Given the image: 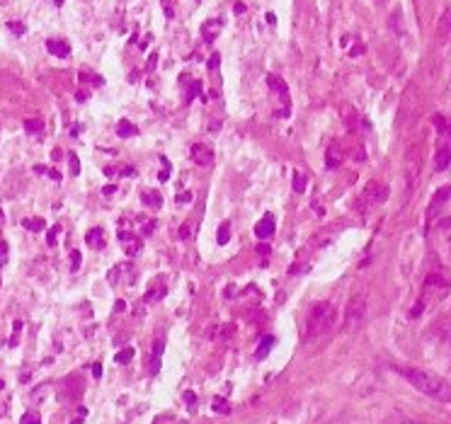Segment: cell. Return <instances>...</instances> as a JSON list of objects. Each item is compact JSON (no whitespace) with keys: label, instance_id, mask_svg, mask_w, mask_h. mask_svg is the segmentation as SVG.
<instances>
[{"label":"cell","instance_id":"cell-18","mask_svg":"<svg viewBox=\"0 0 451 424\" xmlns=\"http://www.w3.org/2000/svg\"><path fill=\"white\" fill-rule=\"evenodd\" d=\"M306 185H308V177L296 170V172H294V180H291V187H294V192H298V194H301V192H306Z\"/></svg>","mask_w":451,"mask_h":424},{"label":"cell","instance_id":"cell-48","mask_svg":"<svg viewBox=\"0 0 451 424\" xmlns=\"http://www.w3.org/2000/svg\"><path fill=\"white\" fill-rule=\"evenodd\" d=\"M267 22H269V24H274V22H276V17H274V12H267Z\"/></svg>","mask_w":451,"mask_h":424},{"label":"cell","instance_id":"cell-27","mask_svg":"<svg viewBox=\"0 0 451 424\" xmlns=\"http://www.w3.org/2000/svg\"><path fill=\"white\" fill-rule=\"evenodd\" d=\"M80 260H83V255H80L78 250L71 252V269H73V272H78V269H80Z\"/></svg>","mask_w":451,"mask_h":424},{"label":"cell","instance_id":"cell-2","mask_svg":"<svg viewBox=\"0 0 451 424\" xmlns=\"http://www.w3.org/2000/svg\"><path fill=\"white\" fill-rule=\"evenodd\" d=\"M335 320H337V310L332 308V303L328 301H320L308 310V320H306V339H316L323 337L325 332H330L335 327Z\"/></svg>","mask_w":451,"mask_h":424},{"label":"cell","instance_id":"cell-38","mask_svg":"<svg viewBox=\"0 0 451 424\" xmlns=\"http://www.w3.org/2000/svg\"><path fill=\"white\" fill-rule=\"evenodd\" d=\"M119 240H121V242H131L133 235L129 233V230H121V233H119Z\"/></svg>","mask_w":451,"mask_h":424},{"label":"cell","instance_id":"cell-7","mask_svg":"<svg viewBox=\"0 0 451 424\" xmlns=\"http://www.w3.org/2000/svg\"><path fill=\"white\" fill-rule=\"evenodd\" d=\"M219 32H221V22L219 20H209V22L201 24V37H204V42L206 44L214 42V39L219 37Z\"/></svg>","mask_w":451,"mask_h":424},{"label":"cell","instance_id":"cell-8","mask_svg":"<svg viewBox=\"0 0 451 424\" xmlns=\"http://www.w3.org/2000/svg\"><path fill=\"white\" fill-rule=\"evenodd\" d=\"M451 163V148L449 146H441L439 151H437V155H434V170L437 172H441V170H446Z\"/></svg>","mask_w":451,"mask_h":424},{"label":"cell","instance_id":"cell-50","mask_svg":"<svg viewBox=\"0 0 451 424\" xmlns=\"http://www.w3.org/2000/svg\"><path fill=\"white\" fill-rule=\"evenodd\" d=\"M83 419H85V417H76V419H73L71 424H83Z\"/></svg>","mask_w":451,"mask_h":424},{"label":"cell","instance_id":"cell-6","mask_svg":"<svg viewBox=\"0 0 451 424\" xmlns=\"http://www.w3.org/2000/svg\"><path fill=\"white\" fill-rule=\"evenodd\" d=\"M46 51L56 58H68L71 56V44L63 42V39H49L46 42Z\"/></svg>","mask_w":451,"mask_h":424},{"label":"cell","instance_id":"cell-16","mask_svg":"<svg viewBox=\"0 0 451 424\" xmlns=\"http://www.w3.org/2000/svg\"><path fill=\"white\" fill-rule=\"evenodd\" d=\"M451 199V185H444L437 189V194H434V206H432V211H437V208L441 206V204H446Z\"/></svg>","mask_w":451,"mask_h":424},{"label":"cell","instance_id":"cell-13","mask_svg":"<svg viewBox=\"0 0 451 424\" xmlns=\"http://www.w3.org/2000/svg\"><path fill=\"white\" fill-rule=\"evenodd\" d=\"M117 133H119L121 138H133V136H138V126L131 124V121L121 119L119 124H117Z\"/></svg>","mask_w":451,"mask_h":424},{"label":"cell","instance_id":"cell-40","mask_svg":"<svg viewBox=\"0 0 451 424\" xmlns=\"http://www.w3.org/2000/svg\"><path fill=\"white\" fill-rule=\"evenodd\" d=\"M185 400H187V405H194V403H197V395H194L192 391H187V393H185Z\"/></svg>","mask_w":451,"mask_h":424},{"label":"cell","instance_id":"cell-30","mask_svg":"<svg viewBox=\"0 0 451 424\" xmlns=\"http://www.w3.org/2000/svg\"><path fill=\"white\" fill-rule=\"evenodd\" d=\"M214 412L228 414V412H231V407H228V403H226V400H216V403H214Z\"/></svg>","mask_w":451,"mask_h":424},{"label":"cell","instance_id":"cell-44","mask_svg":"<svg viewBox=\"0 0 451 424\" xmlns=\"http://www.w3.org/2000/svg\"><path fill=\"white\" fill-rule=\"evenodd\" d=\"M92 376H95V378L102 376V366H99V364H92Z\"/></svg>","mask_w":451,"mask_h":424},{"label":"cell","instance_id":"cell-47","mask_svg":"<svg viewBox=\"0 0 451 424\" xmlns=\"http://www.w3.org/2000/svg\"><path fill=\"white\" fill-rule=\"evenodd\" d=\"M233 10L238 12V15H240V12H245V5H242V3H235V8H233Z\"/></svg>","mask_w":451,"mask_h":424},{"label":"cell","instance_id":"cell-41","mask_svg":"<svg viewBox=\"0 0 451 424\" xmlns=\"http://www.w3.org/2000/svg\"><path fill=\"white\" fill-rule=\"evenodd\" d=\"M34 172L37 174H49V167H46V165H34Z\"/></svg>","mask_w":451,"mask_h":424},{"label":"cell","instance_id":"cell-23","mask_svg":"<svg viewBox=\"0 0 451 424\" xmlns=\"http://www.w3.org/2000/svg\"><path fill=\"white\" fill-rule=\"evenodd\" d=\"M131 359H133V349L131 347H124L119 354H117V364H129Z\"/></svg>","mask_w":451,"mask_h":424},{"label":"cell","instance_id":"cell-14","mask_svg":"<svg viewBox=\"0 0 451 424\" xmlns=\"http://www.w3.org/2000/svg\"><path fill=\"white\" fill-rule=\"evenodd\" d=\"M267 85L272 87L274 92H282V97H289V87H286V83L282 80L279 76H267Z\"/></svg>","mask_w":451,"mask_h":424},{"label":"cell","instance_id":"cell-53","mask_svg":"<svg viewBox=\"0 0 451 424\" xmlns=\"http://www.w3.org/2000/svg\"><path fill=\"white\" fill-rule=\"evenodd\" d=\"M0 284H3V281H0Z\"/></svg>","mask_w":451,"mask_h":424},{"label":"cell","instance_id":"cell-22","mask_svg":"<svg viewBox=\"0 0 451 424\" xmlns=\"http://www.w3.org/2000/svg\"><path fill=\"white\" fill-rule=\"evenodd\" d=\"M20 424H42V417H39V412L29 410V412H24V414H22Z\"/></svg>","mask_w":451,"mask_h":424},{"label":"cell","instance_id":"cell-33","mask_svg":"<svg viewBox=\"0 0 451 424\" xmlns=\"http://www.w3.org/2000/svg\"><path fill=\"white\" fill-rule=\"evenodd\" d=\"M257 255H262V257H267V255H269V245H267V242H257Z\"/></svg>","mask_w":451,"mask_h":424},{"label":"cell","instance_id":"cell-29","mask_svg":"<svg viewBox=\"0 0 451 424\" xmlns=\"http://www.w3.org/2000/svg\"><path fill=\"white\" fill-rule=\"evenodd\" d=\"M138 250H141V240L138 238H133L131 242H126V252H129V255H136Z\"/></svg>","mask_w":451,"mask_h":424},{"label":"cell","instance_id":"cell-5","mask_svg":"<svg viewBox=\"0 0 451 424\" xmlns=\"http://www.w3.org/2000/svg\"><path fill=\"white\" fill-rule=\"evenodd\" d=\"M192 160L201 167H209L214 163V151H211L209 146H204V143H194L192 146Z\"/></svg>","mask_w":451,"mask_h":424},{"label":"cell","instance_id":"cell-26","mask_svg":"<svg viewBox=\"0 0 451 424\" xmlns=\"http://www.w3.org/2000/svg\"><path fill=\"white\" fill-rule=\"evenodd\" d=\"M441 32L446 34V37H451V10H446L444 20H441Z\"/></svg>","mask_w":451,"mask_h":424},{"label":"cell","instance_id":"cell-34","mask_svg":"<svg viewBox=\"0 0 451 424\" xmlns=\"http://www.w3.org/2000/svg\"><path fill=\"white\" fill-rule=\"evenodd\" d=\"M155 226H158L155 221H148V223L143 226V233H141V235H151V233H153V230H155Z\"/></svg>","mask_w":451,"mask_h":424},{"label":"cell","instance_id":"cell-9","mask_svg":"<svg viewBox=\"0 0 451 424\" xmlns=\"http://www.w3.org/2000/svg\"><path fill=\"white\" fill-rule=\"evenodd\" d=\"M180 83L187 87V102H192L194 97H199V95H201V83H199V80H192L187 73L180 78Z\"/></svg>","mask_w":451,"mask_h":424},{"label":"cell","instance_id":"cell-4","mask_svg":"<svg viewBox=\"0 0 451 424\" xmlns=\"http://www.w3.org/2000/svg\"><path fill=\"white\" fill-rule=\"evenodd\" d=\"M274 228H276L274 216H272V214H264V216L260 218V223L255 226V235H257L260 242H267V240L274 235Z\"/></svg>","mask_w":451,"mask_h":424},{"label":"cell","instance_id":"cell-15","mask_svg":"<svg viewBox=\"0 0 451 424\" xmlns=\"http://www.w3.org/2000/svg\"><path fill=\"white\" fill-rule=\"evenodd\" d=\"M141 201L146 204V206H151V208H158V206H163V196L158 194V192H141Z\"/></svg>","mask_w":451,"mask_h":424},{"label":"cell","instance_id":"cell-28","mask_svg":"<svg viewBox=\"0 0 451 424\" xmlns=\"http://www.w3.org/2000/svg\"><path fill=\"white\" fill-rule=\"evenodd\" d=\"M58 230H61V226H54V228H49V233H46V242L54 248L56 245V235H58Z\"/></svg>","mask_w":451,"mask_h":424},{"label":"cell","instance_id":"cell-45","mask_svg":"<svg viewBox=\"0 0 451 424\" xmlns=\"http://www.w3.org/2000/svg\"><path fill=\"white\" fill-rule=\"evenodd\" d=\"M49 177H51V180H56V182H58V180H61V172H58V170H51V167H49Z\"/></svg>","mask_w":451,"mask_h":424},{"label":"cell","instance_id":"cell-46","mask_svg":"<svg viewBox=\"0 0 451 424\" xmlns=\"http://www.w3.org/2000/svg\"><path fill=\"white\" fill-rule=\"evenodd\" d=\"M3 255H8V242H5V240H0V257H3Z\"/></svg>","mask_w":451,"mask_h":424},{"label":"cell","instance_id":"cell-35","mask_svg":"<svg viewBox=\"0 0 451 424\" xmlns=\"http://www.w3.org/2000/svg\"><path fill=\"white\" fill-rule=\"evenodd\" d=\"M233 330H235V327H233V325H223V327H221V337H223V339H228V337H231V335H233Z\"/></svg>","mask_w":451,"mask_h":424},{"label":"cell","instance_id":"cell-49","mask_svg":"<svg viewBox=\"0 0 451 424\" xmlns=\"http://www.w3.org/2000/svg\"><path fill=\"white\" fill-rule=\"evenodd\" d=\"M88 99V92H78V102H85Z\"/></svg>","mask_w":451,"mask_h":424},{"label":"cell","instance_id":"cell-20","mask_svg":"<svg viewBox=\"0 0 451 424\" xmlns=\"http://www.w3.org/2000/svg\"><path fill=\"white\" fill-rule=\"evenodd\" d=\"M163 296H165V286H151L148 294H146V301H148V303H155V301H160Z\"/></svg>","mask_w":451,"mask_h":424},{"label":"cell","instance_id":"cell-3","mask_svg":"<svg viewBox=\"0 0 451 424\" xmlns=\"http://www.w3.org/2000/svg\"><path fill=\"white\" fill-rule=\"evenodd\" d=\"M364 313H366V298H364V296L352 298L350 305H347V313H344V325H342V330H344V332H352V330H357V327L362 325Z\"/></svg>","mask_w":451,"mask_h":424},{"label":"cell","instance_id":"cell-51","mask_svg":"<svg viewBox=\"0 0 451 424\" xmlns=\"http://www.w3.org/2000/svg\"><path fill=\"white\" fill-rule=\"evenodd\" d=\"M54 5H58V8H61V5H63V0H54Z\"/></svg>","mask_w":451,"mask_h":424},{"label":"cell","instance_id":"cell-31","mask_svg":"<svg viewBox=\"0 0 451 424\" xmlns=\"http://www.w3.org/2000/svg\"><path fill=\"white\" fill-rule=\"evenodd\" d=\"M155 63H158V54H151V56H148V65H146V73H153V70H155Z\"/></svg>","mask_w":451,"mask_h":424},{"label":"cell","instance_id":"cell-39","mask_svg":"<svg viewBox=\"0 0 451 424\" xmlns=\"http://www.w3.org/2000/svg\"><path fill=\"white\" fill-rule=\"evenodd\" d=\"M177 201H180V204H182V201H185V204H189V201H192V192H185V194H180V196H177Z\"/></svg>","mask_w":451,"mask_h":424},{"label":"cell","instance_id":"cell-17","mask_svg":"<svg viewBox=\"0 0 451 424\" xmlns=\"http://www.w3.org/2000/svg\"><path fill=\"white\" fill-rule=\"evenodd\" d=\"M231 240V221H223L219 226V233H216V242L219 245H226Z\"/></svg>","mask_w":451,"mask_h":424},{"label":"cell","instance_id":"cell-11","mask_svg":"<svg viewBox=\"0 0 451 424\" xmlns=\"http://www.w3.org/2000/svg\"><path fill=\"white\" fill-rule=\"evenodd\" d=\"M276 344V339L272 337V335H264L262 339H260V344H257V351H255V357L257 359H267V354L272 351V347Z\"/></svg>","mask_w":451,"mask_h":424},{"label":"cell","instance_id":"cell-37","mask_svg":"<svg viewBox=\"0 0 451 424\" xmlns=\"http://www.w3.org/2000/svg\"><path fill=\"white\" fill-rule=\"evenodd\" d=\"M158 180H160V182H167V180H170V167H163L160 174H158Z\"/></svg>","mask_w":451,"mask_h":424},{"label":"cell","instance_id":"cell-25","mask_svg":"<svg viewBox=\"0 0 451 424\" xmlns=\"http://www.w3.org/2000/svg\"><path fill=\"white\" fill-rule=\"evenodd\" d=\"M8 27H10V32L17 34V37H22V34L27 32V29H24V24H22V22H17V20H15V22H8Z\"/></svg>","mask_w":451,"mask_h":424},{"label":"cell","instance_id":"cell-36","mask_svg":"<svg viewBox=\"0 0 451 424\" xmlns=\"http://www.w3.org/2000/svg\"><path fill=\"white\" fill-rule=\"evenodd\" d=\"M177 235H180V240H187L189 238V226H180Z\"/></svg>","mask_w":451,"mask_h":424},{"label":"cell","instance_id":"cell-52","mask_svg":"<svg viewBox=\"0 0 451 424\" xmlns=\"http://www.w3.org/2000/svg\"><path fill=\"white\" fill-rule=\"evenodd\" d=\"M3 388H5V383H3V381H0V391H3Z\"/></svg>","mask_w":451,"mask_h":424},{"label":"cell","instance_id":"cell-42","mask_svg":"<svg viewBox=\"0 0 451 424\" xmlns=\"http://www.w3.org/2000/svg\"><path fill=\"white\" fill-rule=\"evenodd\" d=\"M114 192H117V187H114V185H107V187H105V189H102V194H105V196L114 194Z\"/></svg>","mask_w":451,"mask_h":424},{"label":"cell","instance_id":"cell-19","mask_svg":"<svg viewBox=\"0 0 451 424\" xmlns=\"http://www.w3.org/2000/svg\"><path fill=\"white\" fill-rule=\"evenodd\" d=\"M22 226H24L27 230H34V233H39V230L46 228V221H44V218H32V221H29V218H24Z\"/></svg>","mask_w":451,"mask_h":424},{"label":"cell","instance_id":"cell-24","mask_svg":"<svg viewBox=\"0 0 451 424\" xmlns=\"http://www.w3.org/2000/svg\"><path fill=\"white\" fill-rule=\"evenodd\" d=\"M68 163H71V174L78 177V172H80V160H78L76 153H68Z\"/></svg>","mask_w":451,"mask_h":424},{"label":"cell","instance_id":"cell-21","mask_svg":"<svg viewBox=\"0 0 451 424\" xmlns=\"http://www.w3.org/2000/svg\"><path fill=\"white\" fill-rule=\"evenodd\" d=\"M24 131H27V133H42V131H44V121L42 119H24Z\"/></svg>","mask_w":451,"mask_h":424},{"label":"cell","instance_id":"cell-12","mask_svg":"<svg viewBox=\"0 0 451 424\" xmlns=\"http://www.w3.org/2000/svg\"><path fill=\"white\" fill-rule=\"evenodd\" d=\"M85 242H88L90 248H95V250L105 248V233H102V228L88 230V235H85Z\"/></svg>","mask_w":451,"mask_h":424},{"label":"cell","instance_id":"cell-43","mask_svg":"<svg viewBox=\"0 0 451 424\" xmlns=\"http://www.w3.org/2000/svg\"><path fill=\"white\" fill-rule=\"evenodd\" d=\"M121 310H126V303H124V301H117V303H114V313H121Z\"/></svg>","mask_w":451,"mask_h":424},{"label":"cell","instance_id":"cell-32","mask_svg":"<svg viewBox=\"0 0 451 424\" xmlns=\"http://www.w3.org/2000/svg\"><path fill=\"white\" fill-rule=\"evenodd\" d=\"M219 63H221V56L214 54V56L209 58V63H206V65H209V70H216V68H219Z\"/></svg>","mask_w":451,"mask_h":424},{"label":"cell","instance_id":"cell-1","mask_svg":"<svg viewBox=\"0 0 451 424\" xmlns=\"http://www.w3.org/2000/svg\"><path fill=\"white\" fill-rule=\"evenodd\" d=\"M398 373L405 378L410 385H415L420 393L437 403H451V383H446L441 376H434L422 369H398Z\"/></svg>","mask_w":451,"mask_h":424},{"label":"cell","instance_id":"cell-10","mask_svg":"<svg viewBox=\"0 0 451 424\" xmlns=\"http://www.w3.org/2000/svg\"><path fill=\"white\" fill-rule=\"evenodd\" d=\"M163 349H165V344H163V339H155L153 342V354H151V373H158L160 371V359H163Z\"/></svg>","mask_w":451,"mask_h":424}]
</instances>
